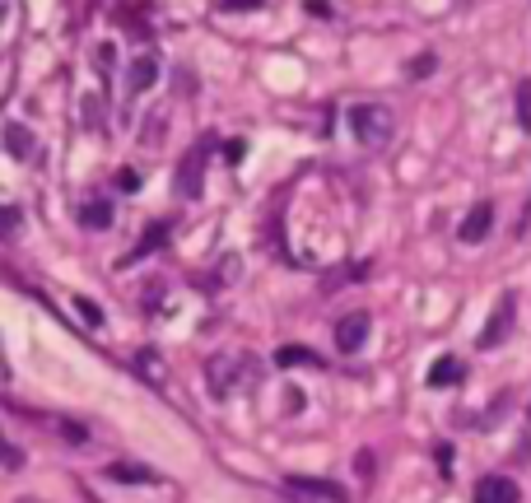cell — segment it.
<instances>
[{"mask_svg": "<svg viewBox=\"0 0 531 503\" xmlns=\"http://www.w3.org/2000/svg\"><path fill=\"white\" fill-rule=\"evenodd\" d=\"M224 10L243 14V10H261V0H224Z\"/></svg>", "mask_w": 531, "mask_h": 503, "instance_id": "obj_17", "label": "cell"}, {"mask_svg": "<svg viewBox=\"0 0 531 503\" xmlns=\"http://www.w3.org/2000/svg\"><path fill=\"white\" fill-rule=\"evenodd\" d=\"M0 466H10V471H19V466H24V452L14 448L5 434H0Z\"/></svg>", "mask_w": 531, "mask_h": 503, "instance_id": "obj_15", "label": "cell"}, {"mask_svg": "<svg viewBox=\"0 0 531 503\" xmlns=\"http://www.w3.org/2000/svg\"><path fill=\"white\" fill-rule=\"evenodd\" d=\"M429 70H434V56H415L410 61V75H429Z\"/></svg>", "mask_w": 531, "mask_h": 503, "instance_id": "obj_18", "label": "cell"}, {"mask_svg": "<svg viewBox=\"0 0 531 503\" xmlns=\"http://www.w3.org/2000/svg\"><path fill=\"white\" fill-rule=\"evenodd\" d=\"M289 490L308 494V499H327V503H345V499H350L336 480H313V476H289Z\"/></svg>", "mask_w": 531, "mask_h": 503, "instance_id": "obj_5", "label": "cell"}, {"mask_svg": "<svg viewBox=\"0 0 531 503\" xmlns=\"http://www.w3.org/2000/svg\"><path fill=\"white\" fill-rule=\"evenodd\" d=\"M518 126H522V131H531V80L518 84Z\"/></svg>", "mask_w": 531, "mask_h": 503, "instance_id": "obj_14", "label": "cell"}, {"mask_svg": "<svg viewBox=\"0 0 531 503\" xmlns=\"http://www.w3.org/2000/svg\"><path fill=\"white\" fill-rule=\"evenodd\" d=\"M522 490H518V480H508V476H485L476 485V503H518Z\"/></svg>", "mask_w": 531, "mask_h": 503, "instance_id": "obj_6", "label": "cell"}, {"mask_svg": "<svg viewBox=\"0 0 531 503\" xmlns=\"http://www.w3.org/2000/svg\"><path fill=\"white\" fill-rule=\"evenodd\" d=\"M5 145H10L14 159H33V140H28L24 126H5Z\"/></svg>", "mask_w": 531, "mask_h": 503, "instance_id": "obj_10", "label": "cell"}, {"mask_svg": "<svg viewBox=\"0 0 531 503\" xmlns=\"http://www.w3.org/2000/svg\"><path fill=\"white\" fill-rule=\"evenodd\" d=\"M462 378H466V364L457 354H438L434 368H429V387H438V392H443V387H457Z\"/></svg>", "mask_w": 531, "mask_h": 503, "instance_id": "obj_7", "label": "cell"}, {"mask_svg": "<svg viewBox=\"0 0 531 503\" xmlns=\"http://www.w3.org/2000/svg\"><path fill=\"white\" fill-rule=\"evenodd\" d=\"M490 229H494V205L490 201H476L471 210H466L457 238H462V243H485V238H490Z\"/></svg>", "mask_w": 531, "mask_h": 503, "instance_id": "obj_3", "label": "cell"}, {"mask_svg": "<svg viewBox=\"0 0 531 503\" xmlns=\"http://www.w3.org/2000/svg\"><path fill=\"white\" fill-rule=\"evenodd\" d=\"M154 80H159V61H154V56H140L136 66H131V75H126V89H131V94H145Z\"/></svg>", "mask_w": 531, "mask_h": 503, "instance_id": "obj_8", "label": "cell"}, {"mask_svg": "<svg viewBox=\"0 0 531 503\" xmlns=\"http://www.w3.org/2000/svg\"><path fill=\"white\" fill-rule=\"evenodd\" d=\"M201 164H205V159H201V150H196V154L187 159V173L177 177V187H182V196H201Z\"/></svg>", "mask_w": 531, "mask_h": 503, "instance_id": "obj_9", "label": "cell"}, {"mask_svg": "<svg viewBox=\"0 0 531 503\" xmlns=\"http://www.w3.org/2000/svg\"><path fill=\"white\" fill-rule=\"evenodd\" d=\"M308 10H313L317 19H327V14H331V5H327V0H308Z\"/></svg>", "mask_w": 531, "mask_h": 503, "instance_id": "obj_19", "label": "cell"}, {"mask_svg": "<svg viewBox=\"0 0 531 503\" xmlns=\"http://www.w3.org/2000/svg\"><path fill=\"white\" fill-rule=\"evenodd\" d=\"M108 476H112V480H140V485H145V480H154V471H150V466L117 462V466H112V471H108Z\"/></svg>", "mask_w": 531, "mask_h": 503, "instance_id": "obj_13", "label": "cell"}, {"mask_svg": "<svg viewBox=\"0 0 531 503\" xmlns=\"http://www.w3.org/2000/svg\"><path fill=\"white\" fill-rule=\"evenodd\" d=\"M75 308H80V317L89 322V327H103V308H98L94 299H75Z\"/></svg>", "mask_w": 531, "mask_h": 503, "instance_id": "obj_16", "label": "cell"}, {"mask_svg": "<svg viewBox=\"0 0 531 503\" xmlns=\"http://www.w3.org/2000/svg\"><path fill=\"white\" fill-rule=\"evenodd\" d=\"M513 308H518L513 294H504V299L494 303L490 322H485V331H480V350H499V345H504V336L513 331Z\"/></svg>", "mask_w": 531, "mask_h": 503, "instance_id": "obj_2", "label": "cell"}, {"mask_svg": "<svg viewBox=\"0 0 531 503\" xmlns=\"http://www.w3.org/2000/svg\"><path fill=\"white\" fill-rule=\"evenodd\" d=\"M350 131L359 145H368V150H378V145H387L396 131L392 112L382 108V103H354L350 108Z\"/></svg>", "mask_w": 531, "mask_h": 503, "instance_id": "obj_1", "label": "cell"}, {"mask_svg": "<svg viewBox=\"0 0 531 503\" xmlns=\"http://www.w3.org/2000/svg\"><path fill=\"white\" fill-rule=\"evenodd\" d=\"M368 327H373V322H368V313H350V317H341V322H336V345H341L345 354L364 350V345H368Z\"/></svg>", "mask_w": 531, "mask_h": 503, "instance_id": "obj_4", "label": "cell"}, {"mask_svg": "<svg viewBox=\"0 0 531 503\" xmlns=\"http://www.w3.org/2000/svg\"><path fill=\"white\" fill-rule=\"evenodd\" d=\"M80 219L89 224V229H108V224H112V205L108 201H89L80 210Z\"/></svg>", "mask_w": 531, "mask_h": 503, "instance_id": "obj_11", "label": "cell"}, {"mask_svg": "<svg viewBox=\"0 0 531 503\" xmlns=\"http://www.w3.org/2000/svg\"><path fill=\"white\" fill-rule=\"evenodd\" d=\"M275 364H285V368H289V364H313V368H317V364H322V359H317L313 350H299V345H285V350L275 354Z\"/></svg>", "mask_w": 531, "mask_h": 503, "instance_id": "obj_12", "label": "cell"}]
</instances>
